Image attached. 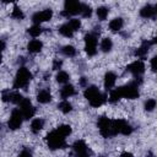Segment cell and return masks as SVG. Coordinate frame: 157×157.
I'll return each mask as SVG.
<instances>
[{
    "label": "cell",
    "instance_id": "obj_1",
    "mask_svg": "<svg viewBox=\"0 0 157 157\" xmlns=\"http://www.w3.org/2000/svg\"><path fill=\"white\" fill-rule=\"evenodd\" d=\"M83 94H85V98L90 102V104L92 107H94V108L101 107L105 102V96L103 93H101L99 90L96 86H88V87H86Z\"/></svg>",
    "mask_w": 157,
    "mask_h": 157
},
{
    "label": "cell",
    "instance_id": "obj_2",
    "mask_svg": "<svg viewBox=\"0 0 157 157\" xmlns=\"http://www.w3.org/2000/svg\"><path fill=\"white\" fill-rule=\"evenodd\" d=\"M65 137L58 129L50 131L47 137H45V141H47V145L49 146V148L52 150H58V148H64L66 146V141H65Z\"/></svg>",
    "mask_w": 157,
    "mask_h": 157
},
{
    "label": "cell",
    "instance_id": "obj_3",
    "mask_svg": "<svg viewBox=\"0 0 157 157\" xmlns=\"http://www.w3.org/2000/svg\"><path fill=\"white\" fill-rule=\"evenodd\" d=\"M31 80H32V74L29 72V70L25 66H21L16 72L13 87L15 88H26Z\"/></svg>",
    "mask_w": 157,
    "mask_h": 157
},
{
    "label": "cell",
    "instance_id": "obj_4",
    "mask_svg": "<svg viewBox=\"0 0 157 157\" xmlns=\"http://www.w3.org/2000/svg\"><path fill=\"white\" fill-rule=\"evenodd\" d=\"M112 130H113V136L117 134H121V135H130L132 132V128L131 125L123 120V119H117L112 121Z\"/></svg>",
    "mask_w": 157,
    "mask_h": 157
},
{
    "label": "cell",
    "instance_id": "obj_5",
    "mask_svg": "<svg viewBox=\"0 0 157 157\" xmlns=\"http://www.w3.org/2000/svg\"><path fill=\"white\" fill-rule=\"evenodd\" d=\"M64 9L65 10L61 12V15L65 16V17H69V16H72V15H77V13L81 15L82 2L74 1V0H67L64 4Z\"/></svg>",
    "mask_w": 157,
    "mask_h": 157
},
{
    "label": "cell",
    "instance_id": "obj_6",
    "mask_svg": "<svg viewBox=\"0 0 157 157\" xmlns=\"http://www.w3.org/2000/svg\"><path fill=\"white\" fill-rule=\"evenodd\" d=\"M85 50L90 56L97 53V33L91 32L85 36Z\"/></svg>",
    "mask_w": 157,
    "mask_h": 157
},
{
    "label": "cell",
    "instance_id": "obj_7",
    "mask_svg": "<svg viewBox=\"0 0 157 157\" xmlns=\"http://www.w3.org/2000/svg\"><path fill=\"white\" fill-rule=\"evenodd\" d=\"M112 121L110 119H108L107 117H101L98 119V129H99V132L102 136L104 137H110L113 136V130H112Z\"/></svg>",
    "mask_w": 157,
    "mask_h": 157
},
{
    "label": "cell",
    "instance_id": "obj_8",
    "mask_svg": "<svg viewBox=\"0 0 157 157\" xmlns=\"http://www.w3.org/2000/svg\"><path fill=\"white\" fill-rule=\"evenodd\" d=\"M120 91H121L123 97H125V98L135 99L139 97V85L136 82H130V83L120 87Z\"/></svg>",
    "mask_w": 157,
    "mask_h": 157
},
{
    "label": "cell",
    "instance_id": "obj_9",
    "mask_svg": "<svg viewBox=\"0 0 157 157\" xmlns=\"http://www.w3.org/2000/svg\"><path fill=\"white\" fill-rule=\"evenodd\" d=\"M23 115L21 113L20 109H13L11 115H10V119L7 121V125L11 130H17L21 125H22V121H23Z\"/></svg>",
    "mask_w": 157,
    "mask_h": 157
},
{
    "label": "cell",
    "instance_id": "obj_10",
    "mask_svg": "<svg viewBox=\"0 0 157 157\" xmlns=\"http://www.w3.org/2000/svg\"><path fill=\"white\" fill-rule=\"evenodd\" d=\"M18 105H20L18 109L21 110V113H22V115H23L25 119H31L34 115L36 109H34V107H33V104H32V102L29 99L23 98V101Z\"/></svg>",
    "mask_w": 157,
    "mask_h": 157
},
{
    "label": "cell",
    "instance_id": "obj_11",
    "mask_svg": "<svg viewBox=\"0 0 157 157\" xmlns=\"http://www.w3.org/2000/svg\"><path fill=\"white\" fill-rule=\"evenodd\" d=\"M75 157H90V150L83 140H77L72 145Z\"/></svg>",
    "mask_w": 157,
    "mask_h": 157
},
{
    "label": "cell",
    "instance_id": "obj_12",
    "mask_svg": "<svg viewBox=\"0 0 157 157\" xmlns=\"http://www.w3.org/2000/svg\"><path fill=\"white\" fill-rule=\"evenodd\" d=\"M53 16V10L50 9H45V10H42V11H38L36 12L33 16H32V22L34 25H40L42 22H45V21H49Z\"/></svg>",
    "mask_w": 157,
    "mask_h": 157
},
{
    "label": "cell",
    "instance_id": "obj_13",
    "mask_svg": "<svg viewBox=\"0 0 157 157\" xmlns=\"http://www.w3.org/2000/svg\"><path fill=\"white\" fill-rule=\"evenodd\" d=\"M2 101H9L11 103H16V104H20L22 101H23V97L20 92L17 91H13V92H10V91H4L2 92Z\"/></svg>",
    "mask_w": 157,
    "mask_h": 157
},
{
    "label": "cell",
    "instance_id": "obj_14",
    "mask_svg": "<svg viewBox=\"0 0 157 157\" xmlns=\"http://www.w3.org/2000/svg\"><path fill=\"white\" fill-rule=\"evenodd\" d=\"M126 70L129 72H131L132 75H135V76H140L145 71V65H144V63L141 60H136V61L129 64L128 67H126Z\"/></svg>",
    "mask_w": 157,
    "mask_h": 157
},
{
    "label": "cell",
    "instance_id": "obj_15",
    "mask_svg": "<svg viewBox=\"0 0 157 157\" xmlns=\"http://www.w3.org/2000/svg\"><path fill=\"white\" fill-rule=\"evenodd\" d=\"M115 81H117V75L112 71H108L105 75H104V87L105 90H110L113 88V86L115 85Z\"/></svg>",
    "mask_w": 157,
    "mask_h": 157
},
{
    "label": "cell",
    "instance_id": "obj_16",
    "mask_svg": "<svg viewBox=\"0 0 157 157\" xmlns=\"http://www.w3.org/2000/svg\"><path fill=\"white\" fill-rule=\"evenodd\" d=\"M152 44V42H147V40H144L142 44L136 49L135 52V55L139 56V58H145V55L148 53V49H150V45Z\"/></svg>",
    "mask_w": 157,
    "mask_h": 157
},
{
    "label": "cell",
    "instance_id": "obj_17",
    "mask_svg": "<svg viewBox=\"0 0 157 157\" xmlns=\"http://www.w3.org/2000/svg\"><path fill=\"white\" fill-rule=\"evenodd\" d=\"M37 101L39 103H43V104L49 103L52 101V94H50L49 90H40L37 94Z\"/></svg>",
    "mask_w": 157,
    "mask_h": 157
},
{
    "label": "cell",
    "instance_id": "obj_18",
    "mask_svg": "<svg viewBox=\"0 0 157 157\" xmlns=\"http://www.w3.org/2000/svg\"><path fill=\"white\" fill-rule=\"evenodd\" d=\"M42 48H43V43L39 39H32L27 45L29 53H38L42 50Z\"/></svg>",
    "mask_w": 157,
    "mask_h": 157
},
{
    "label": "cell",
    "instance_id": "obj_19",
    "mask_svg": "<svg viewBox=\"0 0 157 157\" xmlns=\"http://www.w3.org/2000/svg\"><path fill=\"white\" fill-rule=\"evenodd\" d=\"M74 32H75V29L72 28V26L69 22H66V23H64L63 26L59 27V33L61 36H64V37H67V38L69 37H72Z\"/></svg>",
    "mask_w": 157,
    "mask_h": 157
},
{
    "label": "cell",
    "instance_id": "obj_20",
    "mask_svg": "<svg viewBox=\"0 0 157 157\" xmlns=\"http://www.w3.org/2000/svg\"><path fill=\"white\" fill-rule=\"evenodd\" d=\"M75 94V87L72 86V85H64V87L60 90V96H61V98L63 99H66V98H69V97H71V96H74Z\"/></svg>",
    "mask_w": 157,
    "mask_h": 157
},
{
    "label": "cell",
    "instance_id": "obj_21",
    "mask_svg": "<svg viewBox=\"0 0 157 157\" xmlns=\"http://www.w3.org/2000/svg\"><path fill=\"white\" fill-rule=\"evenodd\" d=\"M123 25H124L123 18L115 17V18H113V20L109 22V29H110L112 32H118V31H120V29L123 28Z\"/></svg>",
    "mask_w": 157,
    "mask_h": 157
},
{
    "label": "cell",
    "instance_id": "obj_22",
    "mask_svg": "<svg viewBox=\"0 0 157 157\" xmlns=\"http://www.w3.org/2000/svg\"><path fill=\"white\" fill-rule=\"evenodd\" d=\"M43 126H44V120L42 118H36L31 123V130L33 134H38L43 129Z\"/></svg>",
    "mask_w": 157,
    "mask_h": 157
},
{
    "label": "cell",
    "instance_id": "obj_23",
    "mask_svg": "<svg viewBox=\"0 0 157 157\" xmlns=\"http://www.w3.org/2000/svg\"><path fill=\"white\" fill-rule=\"evenodd\" d=\"M140 15L144 18H151L155 16V10L152 5H145L141 10H140Z\"/></svg>",
    "mask_w": 157,
    "mask_h": 157
},
{
    "label": "cell",
    "instance_id": "obj_24",
    "mask_svg": "<svg viewBox=\"0 0 157 157\" xmlns=\"http://www.w3.org/2000/svg\"><path fill=\"white\" fill-rule=\"evenodd\" d=\"M121 98H123V94H121L120 87H118V88L110 91V93H109V102H110V103H115V102H118V101L121 99Z\"/></svg>",
    "mask_w": 157,
    "mask_h": 157
},
{
    "label": "cell",
    "instance_id": "obj_25",
    "mask_svg": "<svg viewBox=\"0 0 157 157\" xmlns=\"http://www.w3.org/2000/svg\"><path fill=\"white\" fill-rule=\"evenodd\" d=\"M112 48H113V42H112V39H110V38H103L102 42H101V49H102V52L108 53V52L112 50Z\"/></svg>",
    "mask_w": 157,
    "mask_h": 157
},
{
    "label": "cell",
    "instance_id": "obj_26",
    "mask_svg": "<svg viewBox=\"0 0 157 157\" xmlns=\"http://www.w3.org/2000/svg\"><path fill=\"white\" fill-rule=\"evenodd\" d=\"M58 108H59L63 113H65V114H67V113H70V112L72 110V105H71V103H70L69 101H66V99L61 101V102L59 103Z\"/></svg>",
    "mask_w": 157,
    "mask_h": 157
},
{
    "label": "cell",
    "instance_id": "obj_27",
    "mask_svg": "<svg viewBox=\"0 0 157 157\" xmlns=\"http://www.w3.org/2000/svg\"><path fill=\"white\" fill-rule=\"evenodd\" d=\"M28 34L29 36H32V37H38V36H40L42 34V32H43V29H42V27H40V25H33L32 27H29L28 28Z\"/></svg>",
    "mask_w": 157,
    "mask_h": 157
},
{
    "label": "cell",
    "instance_id": "obj_28",
    "mask_svg": "<svg viewBox=\"0 0 157 157\" xmlns=\"http://www.w3.org/2000/svg\"><path fill=\"white\" fill-rule=\"evenodd\" d=\"M11 17L15 18V20H22V18L25 17V15H23L22 10H21L18 6L15 5L13 9H12V11H11Z\"/></svg>",
    "mask_w": 157,
    "mask_h": 157
},
{
    "label": "cell",
    "instance_id": "obj_29",
    "mask_svg": "<svg viewBox=\"0 0 157 157\" xmlns=\"http://www.w3.org/2000/svg\"><path fill=\"white\" fill-rule=\"evenodd\" d=\"M108 13H109V10H108V7H105V6H101V7L97 9V17H98L101 21L105 20L107 16H108Z\"/></svg>",
    "mask_w": 157,
    "mask_h": 157
},
{
    "label": "cell",
    "instance_id": "obj_30",
    "mask_svg": "<svg viewBox=\"0 0 157 157\" xmlns=\"http://www.w3.org/2000/svg\"><path fill=\"white\" fill-rule=\"evenodd\" d=\"M69 78H70V76H69V74L66 71H59L56 74V81L59 83H65L66 85V82L69 81Z\"/></svg>",
    "mask_w": 157,
    "mask_h": 157
},
{
    "label": "cell",
    "instance_id": "obj_31",
    "mask_svg": "<svg viewBox=\"0 0 157 157\" xmlns=\"http://www.w3.org/2000/svg\"><path fill=\"white\" fill-rule=\"evenodd\" d=\"M61 53L66 56H74L76 54V49L72 45H64L61 48Z\"/></svg>",
    "mask_w": 157,
    "mask_h": 157
},
{
    "label": "cell",
    "instance_id": "obj_32",
    "mask_svg": "<svg viewBox=\"0 0 157 157\" xmlns=\"http://www.w3.org/2000/svg\"><path fill=\"white\" fill-rule=\"evenodd\" d=\"M156 105H157V101L153 99V98H150V99H147V101L145 102V109H146L147 112H152V110L156 108Z\"/></svg>",
    "mask_w": 157,
    "mask_h": 157
},
{
    "label": "cell",
    "instance_id": "obj_33",
    "mask_svg": "<svg viewBox=\"0 0 157 157\" xmlns=\"http://www.w3.org/2000/svg\"><path fill=\"white\" fill-rule=\"evenodd\" d=\"M92 15V9L91 6L86 5V4H82V10H81V16L82 17H90Z\"/></svg>",
    "mask_w": 157,
    "mask_h": 157
},
{
    "label": "cell",
    "instance_id": "obj_34",
    "mask_svg": "<svg viewBox=\"0 0 157 157\" xmlns=\"http://www.w3.org/2000/svg\"><path fill=\"white\" fill-rule=\"evenodd\" d=\"M64 136H69L71 134V126L70 125H60L59 128H56Z\"/></svg>",
    "mask_w": 157,
    "mask_h": 157
},
{
    "label": "cell",
    "instance_id": "obj_35",
    "mask_svg": "<svg viewBox=\"0 0 157 157\" xmlns=\"http://www.w3.org/2000/svg\"><path fill=\"white\" fill-rule=\"evenodd\" d=\"M69 23L72 26V28H74L75 31L80 29V27H81V21H80V20H77V18H71V20L69 21Z\"/></svg>",
    "mask_w": 157,
    "mask_h": 157
},
{
    "label": "cell",
    "instance_id": "obj_36",
    "mask_svg": "<svg viewBox=\"0 0 157 157\" xmlns=\"http://www.w3.org/2000/svg\"><path fill=\"white\" fill-rule=\"evenodd\" d=\"M17 157H32V152L28 150V148H25L20 152V155Z\"/></svg>",
    "mask_w": 157,
    "mask_h": 157
},
{
    "label": "cell",
    "instance_id": "obj_37",
    "mask_svg": "<svg viewBox=\"0 0 157 157\" xmlns=\"http://www.w3.org/2000/svg\"><path fill=\"white\" fill-rule=\"evenodd\" d=\"M151 69L153 71H157V55H155L152 59H151Z\"/></svg>",
    "mask_w": 157,
    "mask_h": 157
},
{
    "label": "cell",
    "instance_id": "obj_38",
    "mask_svg": "<svg viewBox=\"0 0 157 157\" xmlns=\"http://www.w3.org/2000/svg\"><path fill=\"white\" fill-rule=\"evenodd\" d=\"M60 66H61V61L60 60H55L54 64H53V69L54 70H58V69H60Z\"/></svg>",
    "mask_w": 157,
    "mask_h": 157
},
{
    "label": "cell",
    "instance_id": "obj_39",
    "mask_svg": "<svg viewBox=\"0 0 157 157\" xmlns=\"http://www.w3.org/2000/svg\"><path fill=\"white\" fill-rule=\"evenodd\" d=\"M120 157H134V156H132V153H130V152H123V153L120 155Z\"/></svg>",
    "mask_w": 157,
    "mask_h": 157
},
{
    "label": "cell",
    "instance_id": "obj_40",
    "mask_svg": "<svg viewBox=\"0 0 157 157\" xmlns=\"http://www.w3.org/2000/svg\"><path fill=\"white\" fill-rule=\"evenodd\" d=\"M80 85H81V86H85V85H86V80H85V77H82V78H81Z\"/></svg>",
    "mask_w": 157,
    "mask_h": 157
},
{
    "label": "cell",
    "instance_id": "obj_41",
    "mask_svg": "<svg viewBox=\"0 0 157 157\" xmlns=\"http://www.w3.org/2000/svg\"><path fill=\"white\" fill-rule=\"evenodd\" d=\"M153 10H155V15L157 16V4H156V5L153 6Z\"/></svg>",
    "mask_w": 157,
    "mask_h": 157
},
{
    "label": "cell",
    "instance_id": "obj_42",
    "mask_svg": "<svg viewBox=\"0 0 157 157\" xmlns=\"http://www.w3.org/2000/svg\"><path fill=\"white\" fill-rule=\"evenodd\" d=\"M152 43H155V44H157V36L153 38V40H152Z\"/></svg>",
    "mask_w": 157,
    "mask_h": 157
},
{
    "label": "cell",
    "instance_id": "obj_43",
    "mask_svg": "<svg viewBox=\"0 0 157 157\" xmlns=\"http://www.w3.org/2000/svg\"><path fill=\"white\" fill-rule=\"evenodd\" d=\"M148 157H153V156H152V155H151V153H150V155H148Z\"/></svg>",
    "mask_w": 157,
    "mask_h": 157
}]
</instances>
